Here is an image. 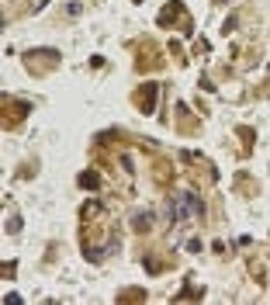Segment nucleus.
<instances>
[{
    "mask_svg": "<svg viewBox=\"0 0 270 305\" xmlns=\"http://www.w3.org/2000/svg\"><path fill=\"white\" fill-rule=\"evenodd\" d=\"M194 215H201V205H198L191 194H180V198L170 205V219H173V222H184V219H194Z\"/></svg>",
    "mask_w": 270,
    "mask_h": 305,
    "instance_id": "f257e3e1",
    "label": "nucleus"
}]
</instances>
